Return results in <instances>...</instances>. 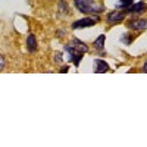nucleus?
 <instances>
[{"label":"nucleus","instance_id":"nucleus-1","mask_svg":"<svg viewBox=\"0 0 147 147\" xmlns=\"http://www.w3.org/2000/svg\"><path fill=\"white\" fill-rule=\"evenodd\" d=\"M66 50L69 52V57H71V60L74 62V65L78 66L80 59L82 57L84 53H87L88 47H87V44H84L82 41H80V40L75 38V40L71 41V46H66Z\"/></svg>","mask_w":147,"mask_h":147},{"label":"nucleus","instance_id":"nucleus-2","mask_svg":"<svg viewBox=\"0 0 147 147\" xmlns=\"http://www.w3.org/2000/svg\"><path fill=\"white\" fill-rule=\"evenodd\" d=\"M74 3L82 13H99V12L103 10V7L97 6L93 0H74Z\"/></svg>","mask_w":147,"mask_h":147},{"label":"nucleus","instance_id":"nucleus-3","mask_svg":"<svg viewBox=\"0 0 147 147\" xmlns=\"http://www.w3.org/2000/svg\"><path fill=\"white\" fill-rule=\"evenodd\" d=\"M99 21V18H82L80 21H75L72 24V28L74 30H81V28H87V27H93L94 24Z\"/></svg>","mask_w":147,"mask_h":147},{"label":"nucleus","instance_id":"nucleus-4","mask_svg":"<svg viewBox=\"0 0 147 147\" xmlns=\"http://www.w3.org/2000/svg\"><path fill=\"white\" fill-rule=\"evenodd\" d=\"M127 27L129 30H136V31H141V30H146L147 28V21L146 19H141V18H136L127 24Z\"/></svg>","mask_w":147,"mask_h":147},{"label":"nucleus","instance_id":"nucleus-5","mask_svg":"<svg viewBox=\"0 0 147 147\" xmlns=\"http://www.w3.org/2000/svg\"><path fill=\"white\" fill-rule=\"evenodd\" d=\"M124 18H125V12L124 10H113V12H109L106 19H107L109 24H118Z\"/></svg>","mask_w":147,"mask_h":147},{"label":"nucleus","instance_id":"nucleus-6","mask_svg":"<svg viewBox=\"0 0 147 147\" xmlns=\"http://www.w3.org/2000/svg\"><path fill=\"white\" fill-rule=\"evenodd\" d=\"M27 47H28V50L31 53L37 50V38H35L34 34H30L28 35V38H27Z\"/></svg>","mask_w":147,"mask_h":147},{"label":"nucleus","instance_id":"nucleus-7","mask_svg":"<svg viewBox=\"0 0 147 147\" xmlns=\"http://www.w3.org/2000/svg\"><path fill=\"white\" fill-rule=\"evenodd\" d=\"M97 74H103V72H106V71H109V66H107V63L105 62V60H100V59H97L96 60V69H94Z\"/></svg>","mask_w":147,"mask_h":147},{"label":"nucleus","instance_id":"nucleus-8","mask_svg":"<svg viewBox=\"0 0 147 147\" xmlns=\"http://www.w3.org/2000/svg\"><path fill=\"white\" fill-rule=\"evenodd\" d=\"M144 9H146V3L140 2V3H136V5H132V6H129L128 12H131V13H137V12H143Z\"/></svg>","mask_w":147,"mask_h":147},{"label":"nucleus","instance_id":"nucleus-9","mask_svg":"<svg viewBox=\"0 0 147 147\" xmlns=\"http://www.w3.org/2000/svg\"><path fill=\"white\" fill-rule=\"evenodd\" d=\"M105 40H106V37H105V35H99V37L96 38V41H94V47H96V49H99V50H103Z\"/></svg>","mask_w":147,"mask_h":147},{"label":"nucleus","instance_id":"nucleus-10","mask_svg":"<svg viewBox=\"0 0 147 147\" xmlns=\"http://www.w3.org/2000/svg\"><path fill=\"white\" fill-rule=\"evenodd\" d=\"M118 3L121 5L119 7H127V9H129V6H132V0H118Z\"/></svg>","mask_w":147,"mask_h":147},{"label":"nucleus","instance_id":"nucleus-11","mask_svg":"<svg viewBox=\"0 0 147 147\" xmlns=\"http://www.w3.org/2000/svg\"><path fill=\"white\" fill-rule=\"evenodd\" d=\"M0 62H2V65H0V68H2V69H3V68H5V57H3V56H2V57H0Z\"/></svg>","mask_w":147,"mask_h":147},{"label":"nucleus","instance_id":"nucleus-12","mask_svg":"<svg viewBox=\"0 0 147 147\" xmlns=\"http://www.w3.org/2000/svg\"><path fill=\"white\" fill-rule=\"evenodd\" d=\"M143 71L147 72V60H146V63H144V66H143Z\"/></svg>","mask_w":147,"mask_h":147}]
</instances>
